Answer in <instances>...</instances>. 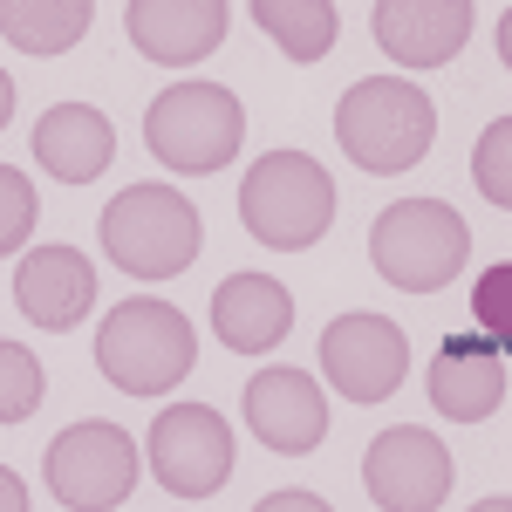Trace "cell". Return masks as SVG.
<instances>
[{"label": "cell", "mask_w": 512, "mask_h": 512, "mask_svg": "<svg viewBox=\"0 0 512 512\" xmlns=\"http://www.w3.org/2000/svg\"><path fill=\"white\" fill-rule=\"evenodd\" d=\"M335 144H342L349 164L376 171V178H396V171L431 158L437 103L403 76H362L335 103Z\"/></svg>", "instance_id": "6da1fadb"}, {"label": "cell", "mask_w": 512, "mask_h": 512, "mask_svg": "<svg viewBox=\"0 0 512 512\" xmlns=\"http://www.w3.org/2000/svg\"><path fill=\"white\" fill-rule=\"evenodd\" d=\"M198 362V335L192 321L178 315L158 294H137V301H117L110 321L96 328V369L117 383L123 396H164L192 376Z\"/></svg>", "instance_id": "7a4b0ae2"}, {"label": "cell", "mask_w": 512, "mask_h": 512, "mask_svg": "<svg viewBox=\"0 0 512 512\" xmlns=\"http://www.w3.org/2000/svg\"><path fill=\"white\" fill-rule=\"evenodd\" d=\"M103 253L110 267H123L130 280H171L185 274L205 246V226H198V205L178 185H130L103 205Z\"/></svg>", "instance_id": "3957f363"}, {"label": "cell", "mask_w": 512, "mask_h": 512, "mask_svg": "<svg viewBox=\"0 0 512 512\" xmlns=\"http://www.w3.org/2000/svg\"><path fill=\"white\" fill-rule=\"evenodd\" d=\"M239 219L274 253H308L335 226V178L308 151H267L239 185Z\"/></svg>", "instance_id": "277c9868"}, {"label": "cell", "mask_w": 512, "mask_h": 512, "mask_svg": "<svg viewBox=\"0 0 512 512\" xmlns=\"http://www.w3.org/2000/svg\"><path fill=\"white\" fill-rule=\"evenodd\" d=\"M472 226L444 205V198H396L390 212H376L369 226V260L396 294H437L465 274Z\"/></svg>", "instance_id": "5b68a950"}, {"label": "cell", "mask_w": 512, "mask_h": 512, "mask_svg": "<svg viewBox=\"0 0 512 512\" xmlns=\"http://www.w3.org/2000/svg\"><path fill=\"white\" fill-rule=\"evenodd\" d=\"M144 144L164 171L205 178V171L233 164V151L246 144V110L226 82H171L144 110Z\"/></svg>", "instance_id": "8992f818"}, {"label": "cell", "mask_w": 512, "mask_h": 512, "mask_svg": "<svg viewBox=\"0 0 512 512\" xmlns=\"http://www.w3.org/2000/svg\"><path fill=\"white\" fill-rule=\"evenodd\" d=\"M41 478L55 492V506L69 512H117L137 492V437L123 424L82 417L41 451Z\"/></svg>", "instance_id": "52a82bcc"}, {"label": "cell", "mask_w": 512, "mask_h": 512, "mask_svg": "<svg viewBox=\"0 0 512 512\" xmlns=\"http://www.w3.org/2000/svg\"><path fill=\"white\" fill-rule=\"evenodd\" d=\"M151 472L178 499H212L233 478V431L212 403H164L151 424Z\"/></svg>", "instance_id": "ba28073f"}, {"label": "cell", "mask_w": 512, "mask_h": 512, "mask_svg": "<svg viewBox=\"0 0 512 512\" xmlns=\"http://www.w3.org/2000/svg\"><path fill=\"white\" fill-rule=\"evenodd\" d=\"M451 478L458 465L424 424H396L362 451V492L376 499V512H437L451 499Z\"/></svg>", "instance_id": "9c48e42d"}, {"label": "cell", "mask_w": 512, "mask_h": 512, "mask_svg": "<svg viewBox=\"0 0 512 512\" xmlns=\"http://www.w3.org/2000/svg\"><path fill=\"white\" fill-rule=\"evenodd\" d=\"M321 369L349 403H383L410 376V342H403L396 321L355 308V315H335L321 328Z\"/></svg>", "instance_id": "30bf717a"}, {"label": "cell", "mask_w": 512, "mask_h": 512, "mask_svg": "<svg viewBox=\"0 0 512 512\" xmlns=\"http://www.w3.org/2000/svg\"><path fill=\"white\" fill-rule=\"evenodd\" d=\"M246 431L280 458H308L328 437V396H321V383L308 369L274 362V369H260L246 383Z\"/></svg>", "instance_id": "8fae6325"}, {"label": "cell", "mask_w": 512, "mask_h": 512, "mask_svg": "<svg viewBox=\"0 0 512 512\" xmlns=\"http://www.w3.org/2000/svg\"><path fill=\"white\" fill-rule=\"evenodd\" d=\"M478 7L472 0H376L369 7V35L376 48L403 69H437L472 41Z\"/></svg>", "instance_id": "7c38bea8"}, {"label": "cell", "mask_w": 512, "mask_h": 512, "mask_svg": "<svg viewBox=\"0 0 512 512\" xmlns=\"http://www.w3.org/2000/svg\"><path fill=\"white\" fill-rule=\"evenodd\" d=\"M226 0H130L123 28L137 41V55H151L164 69H192L226 41Z\"/></svg>", "instance_id": "4fadbf2b"}, {"label": "cell", "mask_w": 512, "mask_h": 512, "mask_svg": "<svg viewBox=\"0 0 512 512\" xmlns=\"http://www.w3.org/2000/svg\"><path fill=\"white\" fill-rule=\"evenodd\" d=\"M424 390H431L437 417H451V424H485V417L506 410V349H492V342H478V335H451V342L437 349Z\"/></svg>", "instance_id": "5bb4252c"}, {"label": "cell", "mask_w": 512, "mask_h": 512, "mask_svg": "<svg viewBox=\"0 0 512 512\" xmlns=\"http://www.w3.org/2000/svg\"><path fill=\"white\" fill-rule=\"evenodd\" d=\"M96 301V267L76 246H35L21 267H14V308L35 321V328H76Z\"/></svg>", "instance_id": "9a60e30c"}, {"label": "cell", "mask_w": 512, "mask_h": 512, "mask_svg": "<svg viewBox=\"0 0 512 512\" xmlns=\"http://www.w3.org/2000/svg\"><path fill=\"white\" fill-rule=\"evenodd\" d=\"M117 158V130L96 103H55L35 123V164L55 185H96Z\"/></svg>", "instance_id": "2e32d148"}, {"label": "cell", "mask_w": 512, "mask_h": 512, "mask_svg": "<svg viewBox=\"0 0 512 512\" xmlns=\"http://www.w3.org/2000/svg\"><path fill=\"white\" fill-rule=\"evenodd\" d=\"M212 328H219L226 349L267 355L294 328V294L274 274H233V280H219V294H212Z\"/></svg>", "instance_id": "e0dca14e"}, {"label": "cell", "mask_w": 512, "mask_h": 512, "mask_svg": "<svg viewBox=\"0 0 512 512\" xmlns=\"http://www.w3.org/2000/svg\"><path fill=\"white\" fill-rule=\"evenodd\" d=\"M89 21H96L89 0H0V35L21 55H62L89 35Z\"/></svg>", "instance_id": "ac0fdd59"}, {"label": "cell", "mask_w": 512, "mask_h": 512, "mask_svg": "<svg viewBox=\"0 0 512 512\" xmlns=\"http://www.w3.org/2000/svg\"><path fill=\"white\" fill-rule=\"evenodd\" d=\"M253 21L287 62H321L335 48V35H342L335 0H253Z\"/></svg>", "instance_id": "d6986e66"}, {"label": "cell", "mask_w": 512, "mask_h": 512, "mask_svg": "<svg viewBox=\"0 0 512 512\" xmlns=\"http://www.w3.org/2000/svg\"><path fill=\"white\" fill-rule=\"evenodd\" d=\"M41 390H48L41 362L21 349V342H0V424H28Z\"/></svg>", "instance_id": "ffe728a7"}, {"label": "cell", "mask_w": 512, "mask_h": 512, "mask_svg": "<svg viewBox=\"0 0 512 512\" xmlns=\"http://www.w3.org/2000/svg\"><path fill=\"white\" fill-rule=\"evenodd\" d=\"M472 185H478V198H485V205H499V212L512 205V117H492V130L478 137Z\"/></svg>", "instance_id": "44dd1931"}, {"label": "cell", "mask_w": 512, "mask_h": 512, "mask_svg": "<svg viewBox=\"0 0 512 512\" xmlns=\"http://www.w3.org/2000/svg\"><path fill=\"white\" fill-rule=\"evenodd\" d=\"M35 219H41L35 185H28L14 164H0V260H7V253H14L28 233H35Z\"/></svg>", "instance_id": "7402d4cb"}, {"label": "cell", "mask_w": 512, "mask_h": 512, "mask_svg": "<svg viewBox=\"0 0 512 512\" xmlns=\"http://www.w3.org/2000/svg\"><path fill=\"white\" fill-rule=\"evenodd\" d=\"M472 315L492 328V349H506V342H512V267H506V260L478 274V287H472Z\"/></svg>", "instance_id": "603a6c76"}, {"label": "cell", "mask_w": 512, "mask_h": 512, "mask_svg": "<svg viewBox=\"0 0 512 512\" xmlns=\"http://www.w3.org/2000/svg\"><path fill=\"white\" fill-rule=\"evenodd\" d=\"M253 512H335V506H328L321 492H267Z\"/></svg>", "instance_id": "cb8c5ba5"}, {"label": "cell", "mask_w": 512, "mask_h": 512, "mask_svg": "<svg viewBox=\"0 0 512 512\" xmlns=\"http://www.w3.org/2000/svg\"><path fill=\"white\" fill-rule=\"evenodd\" d=\"M0 512H28V485H21V472H7V465H0Z\"/></svg>", "instance_id": "d4e9b609"}, {"label": "cell", "mask_w": 512, "mask_h": 512, "mask_svg": "<svg viewBox=\"0 0 512 512\" xmlns=\"http://www.w3.org/2000/svg\"><path fill=\"white\" fill-rule=\"evenodd\" d=\"M7 117H14V76L0 69V130H7Z\"/></svg>", "instance_id": "484cf974"}, {"label": "cell", "mask_w": 512, "mask_h": 512, "mask_svg": "<svg viewBox=\"0 0 512 512\" xmlns=\"http://www.w3.org/2000/svg\"><path fill=\"white\" fill-rule=\"evenodd\" d=\"M472 512H512V499H506V492H492V499H478Z\"/></svg>", "instance_id": "4316f807"}]
</instances>
